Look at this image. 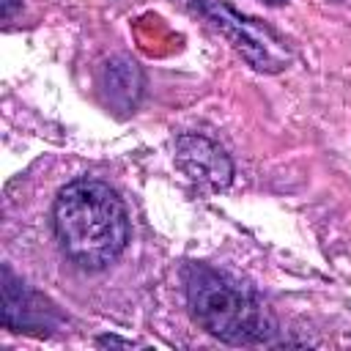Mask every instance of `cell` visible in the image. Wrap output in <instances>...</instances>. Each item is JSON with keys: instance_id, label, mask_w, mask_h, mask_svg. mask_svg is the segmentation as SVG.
I'll use <instances>...</instances> for the list:
<instances>
[{"instance_id": "6da1fadb", "label": "cell", "mask_w": 351, "mask_h": 351, "mask_svg": "<svg viewBox=\"0 0 351 351\" xmlns=\"http://www.w3.org/2000/svg\"><path fill=\"white\" fill-rule=\"evenodd\" d=\"M63 252L88 271L110 266L129 241V214L115 189L96 178L66 184L52 208Z\"/></svg>"}, {"instance_id": "7a4b0ae2", "label": "cell", "mask_w": 351, "mask_h": 351, "mask_svg": "<svg viewBox=\"0 0 351 351\" xmlns=\"http://www.w3.org/2000/svg\"><path fill=\"white\" fill-rule=\"evenodd\" d=\"M195 321L225 343H258L271 332L263 302L228 274L192 263L184 274Z\"/></svg>"}, {"instance_id": "3957f363", "label": "cell", "mask_w": 351, "mask_h": 351, "mask_svg": "<svg viewBox=\"0 0 351 351\" xmlns=\"http://www.w3.org/2000/svg\"><path fill=\"white\" fill-rule=\"evenodd\" d=\"M178 165L186 170L189 178L195 181H206L211 186H225L230 181V162L222 154V148H217L211 140L206 137H195L186 134L178 140Z\"/></svg>"}, {"instance_id": "277c9868", "label": "cell", "mask_w": 351, "mask_h": 351, "mask_svg": "<svg viewBox=\"0 0 351 351\" xmlns=\"http://www.w3.org/2000/svg\"><path fill=\"white\" fill-rule=\"evenodd\" d=\"M11 8H14V0H3V16H11Z\"/></svg>"}, {"instance_id": "5b68a950", "label": "cell", "mask_w": 351, "mask_h": 351, "mask_svg": "<svg viewBox=\"0 0 351 351\" xmlns=\"http://www.w3.org/2000/svg\"><path fill=\"white\" fill-rule=\"evenodd\" d=\"M266 3H285V0H266Z\"/></svg>"}]
</instances>
